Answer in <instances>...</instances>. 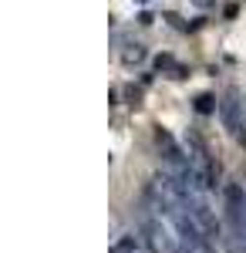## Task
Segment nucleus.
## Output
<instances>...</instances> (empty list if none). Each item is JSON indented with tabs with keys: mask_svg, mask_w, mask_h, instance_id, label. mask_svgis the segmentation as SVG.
<instances>
[{
	"mask_svg": "<svg viewBox=\"0 0 246 253\" xmlns=\"http://www.w3.org/2000/svg\"><path fill=\"white\" fill-rule=\"evenodd\" d=\"M226 216H229V226H233V236L243 243L246 240V193L240 182H226Z\"/></svg>",
	"mask_w": 246,
	"mask_h": 253,
	"instance_id": "f257e3e1",
	"label": "nucleus"
},
{
	"mask_svg": "<svg viewBox=\"0 0 246 253\" xmlns=\"http://www.w3.org/2000/svg\"><path fill=\"white\" fill-rule=\"evenodd\" d=\"M219 112H223V122H226V128L233 135H240V122H243V98L236 88H229L223 101H219Z\"/></svg>",
	"mask_w": 246,
	"mask_h": 253,
	"instance_id": "f03ea898",
	"label": "nucleus"
},
{
	"mask_svg": "<svg viewBox=\"0 0 246 253\" xmlns=\"http://www.w3.org/2000/svg\"><path fill=\"white\" fill-rule=\"evenodd\" d=\"M196 112H199V115H212V112H216V98L212 95H199L196 98Z\"/></svg>",
	"mask_w": 246,
	"mask_h": 253,
	"instance_id": "7ed1b4c3",
	"label": "nucleus"
},
{
	"mask_svg": "<svg viewBox=\"0 0 246 253\" xmlns=\"http://www.w3.org/2000/svg\"><path fill=\"white\" fill-rule=\"evenodd\" d=\"M142 58H145V47H142V44H132V47L122 54V61H125V64H138Z\"/></svg>",
	"mask_w": 246,
	"mask_h": 253,
	"instance_id": "20e7f679",
	"label": "nucleus"
},
{
	"mask_svg": "<svg viewBox=\"0 0 246 253\" xmlns=\"http://www.w3.org/2000/svg\"><path fill=\"white\" fill-rule=\"evenodd\" d=\"M155 68H159V71H172V75L179 71V64H175L172 54H159V58H155Z\"/></svg>",
	"mask_w": 246,
	"mask_h": 253,
	"instance_id": "39448f33",
	"label": "nucleus"
},
{
	"mask_svg": "<svg viewBox=\"0 0 246 253\" xmlns=\"http://www.w3.org/2000/svg\"><path fill=\"white\" fill-rule=\"evenodd\" d=\"M236 138L246 145V98H243V122H240V135H236Z\"/></svg>",
	"mask_w": 246,
	"mask_h": 253,
	"instance_id": "423d86ee",
	"label": "nucleus"
},
{
	"mask_svg": "<svg viewBox=\"0 0 246 253\" xmlns=\"http://www.w3.org/2000/svg\"><path fill=\"white\" fill-rule=\"evenodd\" d=\"M196 3H199V7H212L216 0H196Z\"/></svg>",
	"mask_w": 246,
	"mask_h": 253,
	"instance_id": "0eeeda50",
	"label": "nucleus"
},
{
	"mask_svg": "<svg viewBox=\"0 0 246 253\" xmlns=\"http://www.w3.org/2000/svg\"><path fill=\"white\" fill-rule=\"evenodd\" d=\"M138 3H145V0H138Z\"/></svg>",
	"mask_w": 246,
	"mask_h": 253,
	"instance_id": "6e6552de",
	"label": "nucleus"
}]
</instances>
